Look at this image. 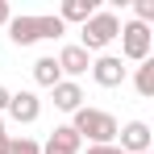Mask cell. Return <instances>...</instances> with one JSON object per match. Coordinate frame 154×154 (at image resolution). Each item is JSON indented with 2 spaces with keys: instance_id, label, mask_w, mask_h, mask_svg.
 <instances>
[{
  "instance_id": "cell-18",
  "label": "cell",
  "mask_w": 154,
  "mask_h": 154,
  "mask_svg": "<svg viewBox=\"0 0 154 154\" xmlns=\"http://www.w3.org/2000/svg\"><path fill=\"white\" fill-rule=\"evenodd\" d=\"M88 154H121L117 146H88Z\"/></svg>"
},
{
  "instance_id": "cell-12",
  "label": "cell",
  "mask_w": 154,
  "mask_h": 154,
  "mask_svg": "<svg viewBox=\"0 0 154 154\" xmlns=\"http://www.w3.org/2000/svg\"><path fill=\"white\" fill-rule=\"evenodd\" d=\"M33 83H38V88H54V83H63V71H58V63H54L50 54H42V58L33 63Z\"/></svg>"
},
{
  "instance_id": "cell-8",
  "label": "cell",
  "mask_w": 154,
  "mask_h": 154,
  "mask_svg": "<svg viewBox=\"0 0 154 154\" xmlns=\"http://www.w3.org/2000/svg\"><path fill=\"white\" fill-rule=\"evenodd\" d=\"M79 133L71 125H54L50 137H46V146H42V154H79Z\"/></svg>"
},
{
  "instance_id": "cell-6",
  "label": "cell",
  "mask_w": 154,
  "mask_h": 154,
  "mask_svg": "<svg viewBox=\"0 0 154 154\" xmlns=\"http://www.w3.org/2000/svg\"><path fill=\"white\" fill-rule=\"evenodd\" d=\"M17 125H33L38 117H42V100L33 96V92H13V100H8V108H4Z\"/></svg>"
},
{
  "instance_id": "cell-3",
  "label": "cell",
  "mask_w": 154,
  "mask_h": 154,
  "mask_svg": "<svg viewBox=\"0 0 154 154\" xmlns=\"http://www.w3.org/2000/svg\"><path fill=\"white\" fill-rule=\"evenodd\" d=\"M117 38H121V58H129V63H146L154 50V29L142 21H125Z\"/></svg>"
},
{
  "instance_id": "cell-21",
  "label": "cell",
  "mask_w": 154,
  "mask_h": 154,
  "mask_svg": "<svg viewBox=\"0 0 154 154\" xmlns=\"http://www.w3.org/2000/svg\"><path fill=\"white\" fill-rule=\"evenodd\" d=\"M146 154H154V150H146Z\"/></svg>"
},
{
  "instance_id": "cell-17",
  "label": "cell",
  "mask_w": 154,
  "mask_h": 154,
  "mask_svg": "<svg viewBox=\"0 0 154 154\" xmlns=\"http://www.w3.org/2000/svg\"><path fill=\"white\" fill-rule=\"evenodd\" d=\"M13 21V8H8V0H0V25H8Z\"/></svg>"
},
{
  "instance_id": "cell-2",
  "label": "cell",
  "mask_w": 154,
  "mask_h": 154,
  "mask_svg": "<svg viewBox=\"0 0 154 154\" xmlns=\"http://www.w3.org/2000/svg\"><path fill=\"white\" fill-rule=\"evenodd\" d=\"M117 33H121V17H117L112 8H96V13L83 21L75 46H83L88 54H92V50H108V46L117 42Z\"/></svg>"
},
{
  "instance_id": "cell-19",
  "label": "cell",
  "mask_w": 154,
  "mask_h": 154,
  "mask_svg": "<svg viewBox=\"0 0 154 154\" xmlns=\"http://www.w3.org/2000/svg\"><path fill=\"white\" fill-rule=\"evenodd\" d=\"M8 100H13V92H8V88H4V83H0V112H4V108H8Z\"/></svg>"
},
{
  "instance_id": "cell-10",
  "label": "cell",
  "mask_w": 154,
  "mask_h": 154,
  "mask_svg": "<svg viewBox=\"0 0 154 154\" xmlns=\"http://www.w3.org/2000/svg\"><path fill=\"white\" fill-rule=\"evenodd\" d=\"M4 29H8L13 46H33V42H42V25H38V17H13Z\"/></svg>"
},
{
  "instance_id": "cell-16",
  "label": "cell",
  "mask_w": 154,
  "mask_h": 154,
  "mask_svg": "<svg viewBox=\"0 0 154 154\" xmlns=\"http://www.w3.org/2000/svg\"><path fill=\"white\" fill-rule=\"evenodd\" d=\"M133 13H137L133 21H142V25H150V21H154V0H133Z\"/></svg>"
},
{
  "instance_id": "cell-4",
  "label": "cell",
  "mask_w": 154,
  "mask_h": 154,
  "mask_svg": "<svg viewBox=\"0 0 154 154\" xmlns=\"http://www.w3.org/2000/svg\"><path fill=\"white\" fill-rule=\"evenodd\" d=\"M117 137H121V142H117V150H121V154H146V150L154 146V133H150L146 121H129V125H121V129H117Z\"/></svg>"
},
{
  "instance_id": "cell-9",
  "label": "cell",
  "mask_w": 154,
  "mask_h": 154,
  "mask_svg": "<svg viewBox=\"0 0 154 154\" xmlns=\"http://www.w3.org/2000/svg\"><path fill=\"white\" fill-rule=\"evenodd\" d=\"M54 63H58V71H63V75H71V79L83 75V71H92V54L83 50V46H63Z\"/></svg>"
},
{
  "instance_id": "cell-5",
  "label": "cell",
  "mask_w": 154,
  "mask_h": 154,
  "mask_svg": "<svg viewBox=\"0 0 154 154\" xmlns=\"http://www.w3.org/2000/svg\"><path fill=\"white\" fill-rule=\"evenodd\" d=\"M125 75H129V67L117 58V54H100V58L92 63V79H96L100 88H121Z\"/></svg>"
},
{
  "instance_id": "cell-13",
  "label": "cell",
  "mask_w": 154,
  "mask_h": 154,
  "mask_svg": "<svg viewBox=\"0 0 154 154\" xmlns=\"http://www.w3.org/2000/svg\"><path fill=\"white\" fill-rule=\"evenodd\" d=\"M133 88H137V96H146V100L154 96V58H146V63H137V75H133Z\"/></svg>"
},
{
  "instance_id": "cell-20",
  "label": "cell",
  "mask_w": 154,
  "mask_h": 154,
  "mask_svg": "<svg viewBox=\"0 0 154 154\" xmlns=\"http://www.w3.org/2000/svg\"><path fill=\"white\" fill-rule=\"evenodd\" d=\"M0 154H8V133H4V121H0Z\"/></svg>"
},
{
  "instance_id": "cell-14",
  "label": "cell",
  "mask_w": 154,
  "mask_h": 154,
  "mask_svg": "<svg viewBox=\"0 0 154 154\" xmlns=\"http://www.w3.org/2000/svg\"><path fill=\"white\" fill-rule=\"evenodd\" d=\"M8 154H42V146L21 133V137H8Z\"/></svg>"
},
{
  "instance_id": "cell-15",
  "label": "cell",
  "mask_w": 154,
  "mask_h": 154,
  "mask_svg": "<svg viewBox=\"0 0 154 154\" xmlns=\"http://www.w3.org/2000/svg\"><path fill=\"white\" fill-rule=\"evenodd\" d=\"M38 25H42V38H63V33H67V25H63V21H58V17H38Z\"/></svg>"
},
{
  "instance_id": "cell-11",
  "label": "cell",
  "mask_w": 154,
  "mask_h": 154,
  "mask_svg": "<svg viewBox=\"0 0 154 154\" xmlns=\"http://www.w3.org/2000/svg\"><path fill=\"white\" fill-rule=\"evenodd\" d=\"M92 13H96V0H63V8H58L54 17H58L63 25H71V21H79V25H83Z\"/></svg>"
},
{
  "instance_id": "cell-7",
  "label": "cell",
  "mask_w": 154,
  "mask_h": 154,
  "mask_svg": "<svg viewBox=\"0 0 154 154\" xmlns=\"http://www.w3.org/2000/svg\"><path fill=\"white\" fill-rule=\"evenodd\" d=\"M50 100H54L58 112H79L83 108V88H79L75 79H63V83L50 88Z\"/></svg>"
},
{
  "instance_id": "cell-1",
  "label": "cell",
  "mask_w": 154,
  "mask_h": 154,
  "mask_svg": "<svg viewBox=\"0 0 154 154\" xmlns=\"http://www.w3.org/2000/svg\"><path fill=\"white\" fill-rule=\"evenodd\" d=\"M71 129L79 133V142L88 137V146H117V117L112 112H104V108H79V112H71Z\"/></svg>"
}]
</instances>
